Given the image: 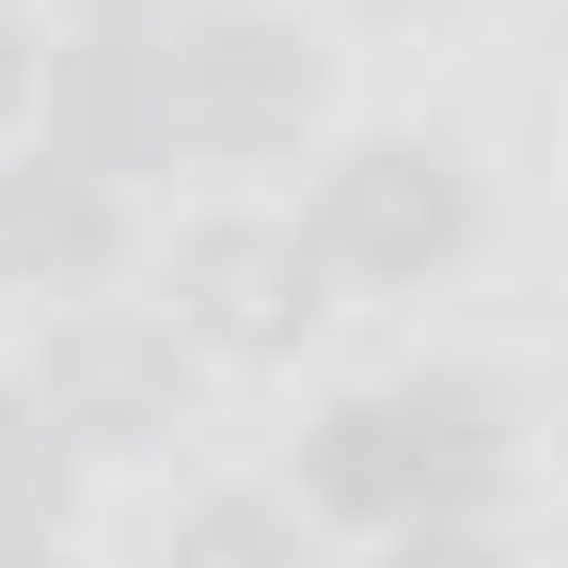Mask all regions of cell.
<instances>
[{"instance_id":"8","label":"cell","mask_w":568,"mask_h":568,"mask_svg":"<svg viewBox=\"0 0 568 568\" xmlns=\"http://www.w3.org/2000/svg\"><path fill=\"white\" fill-rule=\"evenodd\" d=\"M32 458H48V410H0V537H17V489H32Z\"/></svg>"},{"instance_id":"10","label":"cell","mask_w":568,"mask_h":568,"mask_svg":"<svg viewBox=\"0 0 568 568\" xmlns=\"http://www.w3.org/2000/svg\"><path fill=\"white\" fill-rule=\"evenodd\" d=\"M32 95V48H17V17H0V111H17Z\"/></svg>"},{"instance_id":"4","label":"cell","mask_w":568,"mask_h":568,"mask_svg":"<svg viewBox=\"0 0 568 568\" xmlns=\"http://www.w3.org/2000/svg\"><path fill=\"white\" fill-rule=\"evenodd\" d=\"M316 237H268V222H205L190 253H174V316L190 332H222V347H301V316H316Z\"/></svg>"},{"instance_id":"11","label":"cell","mask_w":568,"mask_h":568,"mask_svg":"<svg viewBox=\"0 0 568 568\" xmlns=\"http://www.w3.org/2000/svg\"><path fill=\"white\" fill-rule=\"evenodd\" d=\"M0 568H48V552H17V537H0Z\"/></svg>"},{"instance_id":"2","label":"cell","mask_w":568,"mask_h":568,"mask_svg":"<svg viewBox=\"0 0 568 568\" xmlns=\"http://www.w3.org/2000/svg\"><path fill=\"white\" fill-rule=\"evenodd\" d=\"M301 95H316V63L284 48V32H253V17H205V32L159 63V126L205 142V159H253V142H284V126H301Z\"/></svg>"},{"instance_id":"6","label":"cell","mask_w":568,"mask_h":568,"mask_svg":"<svg viewBox=\"0 0 568 568\" xmlns=\"http://www.w3.org/2000/svg\"><path fill=\"white\" fill-rule=\"evenodd\" d=\"M0 268H48V284H95L111 268V205H95V174H17L0 190Z\"/></svg>"},{"instance_id":"7","label":"cell","mask_w":568,"mask_h":568,"mask_svg":"<svg viewBox=\"0 0 568 568\" xmlns=\"http://www.w3.org/2000/svg\"><path fill=\"white\" fill-rule=\"evenodd\" d=\"M190 568H301V552H284L268 506H205V521H190Z\"/></svg>"},{"instance_id":"1","label":"cell","mask_w":568,"mask_h":568,"mask_svg":"<svg viewBox=\"0 0 568 568\" xmlns=\"http://www.w3.org/2000/svg\"><path fill=\"white\" fill-rule=\"evenodd\" d=\"M506 458V426H489V379H395V395H347L316 426V506L332 521H410L458 506V489Z\"/></svg>"},{"instance_id":"5","label":"cell","mask_w":568,"mask_h":568,"mask_svg":"<svg viewBox=\"0 0 568 568\" xmlns=\"http://www.w3.org/2000/svg\"><path fill=\"white\" fill-rule=\"evenodd\" d=\"M159 395H174V332H126V316H95V332H63L48 347V426H95V443H126V426H159Z\"/></svg>"},{"instance_id":"3","label":"cell","mask_w":568,"mask_h":568,"mask_svg":"<svg viewBox=\"0 0 568 568\" xmlns=\"http://www.w3.org/2000/svg\"><path fill=\"white\" fill-rule=\"evenodd\" d=\"M458 222H474V205H458V174L426 159V142H364V159L316 190V253H332V268H379V284L443 268Z\"/></svg>"},{"instance_id":"9","label":"cell","mask_w":568,"mask_h":568,"mask_svg":"<svg viewBox=\"0 0 568 568\" xmlns=\"http://www.w3.org/2000/svg\"><path fill=\"white\" fill-rule=\"evenodd\" d=\"M410 568H506L489 537H410Z\"/></svg>"}]
</instances>
